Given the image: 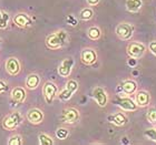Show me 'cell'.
<instances>
[{
	"mask_svg": "<svg viewBox=\"0 0 156 145\" xmlns=\"http://www.w3.org/2000/svg\"><path fill=\"white\" fill-rule=\"evenodd\" d=\"M68 40V36L65 30H58L54 33H50L46 38V45L49 49H59L62 45L66 44V42Z\"/></svg>",
	"mask_w": 156,
	"mask_h": 145,
	"instance_id": "obj_1",
	"label": "cell"
},
{
	"mask_svg": "<svg viewBox=\"0 0 156 145\" xmlns=\"http://www.w3.org/2000/svg\"><path fill=\"white\" fill-rule=\"evenodd\" d=\"M23 122V115L19 112H12L5 116L2 120V127L8 131L17 129Z\"/></svg>",
	"mask_w": 156,
	"mask_h": 145,
	"instance_id": "obj_2",
	"label": "cell"
},
{
	"mask_svg": "<svg viewBox=\"0 0 156 145\" xmlns=\"http://www.w3.org/2000/svg\"><path fill=\"white\" fill-rule=\"evenodd\" d=\"M126 52L129 58L140 59L146 52V47L140 42H130L129 44L127 45Z\"/></svg>",
	"mask_w": 156,
	"mask_h": 145,
	"instance_id": "obj_3",
	"label": "cell"
},
{
	"mask_svg": "<svg viewBox=\"0 0 156 145\" xmlns=\"http://www.w3.org/2000/svg\"><path fill=\"white\" fill-rule=\"evenodd\" d=\"M5 68H6L7 73L11 77H16L21 72V63L17 58L10 57L5 62Z\"/></svg>",
	"mask_w": 156,
	"mask_h": 145,
	"instance_id": "obj_4",
	"label": "cell"
},
{
	"mask_svg": "<svg viewBox=\"0 0 156 145\" xmlns=\"http://www.w3.org/2000/svg\"><path fill=\"white\" fill-rule=\"evenodd\" d=\"M42 93H44L45 101L48 104H50L55 100L56 95L58 94V87L54 82H46L42 87Z\"/></svg>",
	"mask_w": 156,
	"mask_h": 145,
	"instance_id": "obj_5",
	"label": "cell"
},
{
	"mask_svg": "<svg viewBox=\"0 0 156 145\" xmlns=\"http://www.w3.org/2000/svg\"><path fill=\"white\" fill-rule=\"evenodd\" d=\"M115 32L122 40H129L133 37L134 27L128 22H122L116 27Z\"/></svg>",
	"mask_w": 156,
	"mask_h": 145,
	"instance_id": "obj_6",
	"label": "cell"
},
{
	"mask_svg": "<svg viewBox=\"0 0 156 145\" xmlns=\"http://www.w3.org/2000/svg\"><path fill=\"white\" fill-rule=\"evenodd\" d=\"M78 90V82L76 80H69L66 83V87L58 94L59 100L68 101L73 97V94Z\"/></svg>",
	"mask_w": 156,
	"mask_h": 145,
	"instance_id": "obj_7",
	"label": "cell"
},
{
	"mask_svg": "<svg viewBox=\"0 0 156 145\" xmlns=\"http://www.w3.org/2000/svg\"><path fill=\"white\" fill-rule=\"evenodd\" d=\"M80 119V114L79 111L75 107H68L66 109L62 114V120L64 123H68V124H74L78 122Z\"/></svg>",
	"mask_w": 156,
	"mask_h": 145,
	"instance_id": "obj_8",
	"label": "cell"
},
{
	"mask_svg": "<svg viewBox=\"0 0 156 145\" xmlns=\"http://www.w3.org/2000/svg\"><path fill=\"white\" fill-rule=\"evenodd\" d=\"M115 104L118 105L124 111H128V112H133L136 111L138 105L135 101H133L130 97H117L115 100Z\"/></svg>",
	"mask_w": 156,
	"mask_h": 145,
	"instance_id": "obj_9",
	"label": "cell"
},
{
	"mask_svg": "<svg viewBox=\"0 0 156 145\" xmlns=\"http://www.w3.org/2000/svg\"><path fill=\"white\" fill-rule=\"evenodd\" d=\"M80 60L86 65L94 64L97 61V53L93 48H85L80 53Z\"/></svg>",
	"mask_w": 156,
	"mask_h": 145,
	"instance_id": "obj_10",
	"label": "cell"
},
{
	"mask_svg": "<svg viewBox=\"0 0 156 145\" xmlns=\"http://www.w3.org/2000/svg\"><path fill=\"white\" fill-rule=\"evenodd\" d=\"M93 97L95 99V101L97 102V104L99 107H104L107 105V101H108V97L106 91L103 89L101 87H96L93 90Z\"/></svg>",
	"mask_w": 156,
	"mask_h": 145,
	"instance_id": "obj_11",
	"label": "cell"
},
{
	"mask_svg": "<svg viewBox=\"0 0 156 145\" xmlns=\"http://www.w3.org/2000/svg\"><path fill=\"white\" fill-rule=\"evenodd\" d=\"M75 64V61L74 59L72 58H66L64 61L60 63L58 68V74L62 77H67L70 75L73 71V67Z\"/></svg>",
	"mask_w": 156,
	"mask_h": 145,
	"instance_id": "obj_12",
	"label": "cell"
},
{
	"mask_svg": "<svg viewBox=\"0 0 156 145\" xmlns=\"http://www.w3.org/2000/svg\"><path fill=\"white\" fill-rule=\"evenodd\" d=\"M135 102L137 103V105L140 107H145L150 105L151 102V95L147 91H138L135 94Z\"/></svg>",
	"mask_w": 156,
	"mask_h": 145,
	"instance_id": "obj_13",
	"label": "cell"
},
{
	"mask_svg": "<svg viewBox=\"0 0 156 145\" xmlns=\"http://www.w3.org/2000/svg\"><path fill=\"white\" fill-rule=\"evenodd\" d=\"M13 22L19 28H27V27H29L31 25V19H30V17L27 13L19 12L13 17Z\"/></svg>",
	"mask_w": 156,
	"mask_h": 145,
	"instance_id": "obj_14",
	"label": "cell"
},
{
	"mask_svg": "<svg viewBox=\"0 0 156 145\" xmlns=\"http://www.w3.org/2000/svg\"><path fill=\"white\" fill-rule=\"evenodd\" d=\"M27 119L33 124H40L44 120V112L40 109H31L27 113Z\"/></svg>",
	"mask_w": 156,
	"mask_h": 145,
	"instance_id": "obj_15",
	"label": "cell"
},
{
	"mask_svg": "<svg viewBox=\"0 0 156 145\" xmlns=\"http://www.w3.org/2000/svg\"><path fill=\"white\" fill-rule=\"evenodd\" d=\"M26 90L21 87H17L11 91V97L16 103H23L26 100Z\"/></svg>",
	"mask_w": 156,
	"mask_h": 145,
	"instance_id": "obj_16",
	"label": "cell"
},
{
	"mask_svg": "<svg viewBox=\"0 0 156 145\" xmlns=\"http://www.w3.org/2000/svg\"><path fill=\"white\" fill-rule=\"evenodd\" d=\"M40 83V77L36 73H31L29 74L26 79V87L29 89V90H35L37 89Z\"/></svg>",
	"mask_w": 156,
	"mask_h": 145,
	"instance_id": "obj_17",
	"label": "cell"
},
{
	"mask_svg": "<svg viewBox=\"0 0 156 145\" xmlns=\"http://www.w3.org/2000/svg\"><path fill=\"white\" fill-rule=\"evenodd\" d=\"M108 121L112 123H114L115 125H117V126H123L124 124L127 123V117L123 113H116L114 115L108 116Z\"/></svg>",
	"mask_w": 156,
	"mask_h": 145,
	"instance_id": "obj_18",
	"label": "cell"
},
{
	"mask_svg": "<svg viewBox=\"0 0 156 145\" xmlns=\"http://www.w3.org/2000/svg\"><path fill=\"white\" fill-rule=\"evenodd\" d=\"M137 90V83L133 80H126L122 84V91L126 94H133Z\"/></svg>",
	"mask_w": 156,
	"mask_h": 145,
	"instance_id": "obj_19",
	"label": "cell"
},
{
	"mask_svg": "<svg viewBox=\"0 0 156 145\" xmlns=\"http://www.w3.org/2000/svg\"><path fill=\"white\" fill-rule=\"evenodd\" d=\"M126 9L129 12H137L143 6V1L142 0H126Z\"/></svg>",
	"mask_w": 156,
	"mask_h": 145,
	"instance_id": "obj_20",
	"label": "cell"
},
{
	"mask_svg": "<svg viewBox=\"0 0 156 145\" xmlns=\"http://www.w3.org/2000/svg\"><path fill=\"white\" fill-rule=\"evenodd\" d=\"M87 36L93 41H97L101 38V30L98 27H90L87 31Z\"/></svg>",
	"mask_w": 156,
	"mask_h": 145,
	"instance_id": "obj_21",
	"label": "cell"
},
{
	"mask_svg": "<svg viewBox=\"0 0 156 145\" xmlns=\"http://www.w3.org/2000/svg\"><path fill=\"white\" fill-rule=\"evenodd\" d=\"M10 20V17L8 13H6L5 11L0 10V29H6L8 27V22Z\"/></svg>",
	"mask_w": 156,
	"mask_h": 145,
	"instance_id": "obj_22",
	"label": "cell"
},
{
	"mask_svg": "<svg viewBox=\"0 0 156 145\" xmlns=\"http://www.w3.org/2000/svg\"><path fill=\"white\" fill-rule=\"evenodd\" d=\"M79 17L81 20H90L94 17V11L91 8H84L79 13Z\"/></svg>",
	"mask_w": 156,
	"mask_h": 145,
	"instance_id": "obj_23",
	"label": "cell"
},
{
	"mask_svg": "<svg viewBox=\"0 0 156 145\" xmlns=\"http://www.w3.org/2000/svg\"><path fill=\"white\" fill-rule=\"evenodd\" d=\"M39 144L40 145H54V140L49 135L41 133L39 134Z\"/></svg>",
	"mask_w": 156,
	"mask_h": 145,
	"instance_id": "obj_24",
	"label": "cell"
},
{
	"mask_svg": "<svg viewBox=\"0 0 156 145\" xmlns=\"http://www.w3.org/2000/svg\"><path fill=\"white\" fill-rule=\"evenodd\" d=\"M69 135V131L66 127H59L56 131V136L59 140H66Z\"/></svg>",
	"mask_w": 156,
	"mask_h": 145,
	"instance_id": "obj_25",
	"label": "cell"
},
{
	"mask_svg": "<svg viewBox=\"0 0 156 145\" xmlns=\"http://www.w3.org/2000/svg\"><path fill=\"white\" fill-rule=\"evenodd\" d=\"M146 117L152 124H155L156 125V109L155 107H152V109L148 110V112H147V114H146Z\"/></svg>",
	"mask_w": 156,
	"mask_h": 145,
	"instance_id": "obj_26",
	"label": "cell"
},
{
	"mask_svg": "<svg viewBox=\"0 0 156 145\" xmlns=\"http://www.w3.org/2000/svg\"><path fill=\"white\" fill-rule=\"evenodd\" d=\"M144 136L151 141L156 142V129H148L144 132Z\"/></svg>",
	"mask_w": 156,
	"mask_h": 145,
	"instance_id": "obj_27",
	"label": "cell"
},
{
	"mask_svg": "<svg viewBox=\"0 0 156 145\" xmlns=\"http://www.w3.org/2000/svg\"><path fill=\"white\" fill-rule=\"evenodd\" d=\"M9 145H21L23 144V137L21 135H13L12 137H10L8 141Z\"/></svg>",
	"mask_w": 156,
	"mask_h": 145,
	"instance_id": "obj_28",
	"label": "cell"
},
{
	"mask_svg": "<svg viewBox=\"0 0 156 145\" xmlns=\"http://www.w3.org/2000/svg\"><path fill=\"white\" fill-rule=\"evenodd\" d=\"M148 50H150V51L156 57V40L150 42V44H148Z\"/></svg>",
	"mask_w": 156,
	"mask_h": 145,
	"instance_id": "obj_29",
	"label": "cell"
},
{
	"mask_svg": "<svg viewBox=\"0 0 156 145\" xmlns=\"http://www.w3.org/2000/svg\"><path fill=\"white\" fill-rule=\"evenodd\" d=\"M66 21H67V23L68 25H70V26H77V20L74 18L73 16H68L67 18H66Z\"/></svg>",
	"mask_w": 156,
	"mask_h": 145,
	"instance_id": "obj_30",
	"label": "cell"
},
{
	"mask_svg": "<svg viewBox=\"0 0 156 145\" xmlns=\"http://www.w3.org/2000/svg\"><path fill=\"white\" fill-rule=\"evenodd\" d=\"M7 87H7L6 82L0 80V93H3V92L7 90Z\"/></svg>",
	"mask_w": 156,
	"mask_h": 145,
	"instance_id": "obj_31",
	"label": "cell"
},
{
	"mask_svg": "<svg viewBox=\"0 0 156 145\" xmlns=\"http://www.w3.org/2000/svg\"><path fill=\"white\" fill-rule=\"evenodd\" d=\"M128 64H129L130 67H135V65L137 64V59H135V58L128 59Z\"/></svg>",
	"mask_w": 156,
	"mask_h": 145,
	"instance_id": "obj_32",
	"label": "cell"
},
{
	"mask_svg": "<svg viewBox=\"0 0 156 145\" xmlns=\"http://www.w3.org/2000/svg\"><path fill=\"white\" fill-rule=\"evenodd\" d=\"M101 2V0H87V3L89 6H96Z\"/></svg>",
	"mask_w": 156,
	"mask_h": 145,
	"instance_id": "obj_33",
	"label": "cell"
},
{
	"mask_svg": "<svg viewBox=\"0 0 156 145\" xmlns=\"http://www.w3.org/2000/svg\"><path fill=\"white\" fill-rule=\"evenodd\" d=\"M123 143H124V144H128V143H129V141L127 140V137H123Z\"/></svg>",
	"mask_w": 156,
	"mask_h": 145,
	"instance_id": "obj_34",
	"label": "cell"
},
{
	"mask_svg": "<svg viewBox=\"0 0 156 145\" xmlns=\"http://www.w3.org/2000/svg\"><path fill=\"white\" fill-rule=\"evenodd\" d=\"M0 43H1V40H0Z\"/></svg>",
	"mask_w": 156,
	"mask_h": 145,
	"instance_id": "obj_35",
	"label": "cell"
}]
</instances>
